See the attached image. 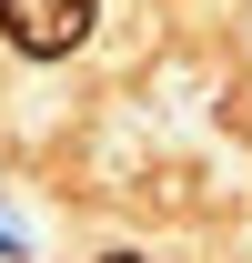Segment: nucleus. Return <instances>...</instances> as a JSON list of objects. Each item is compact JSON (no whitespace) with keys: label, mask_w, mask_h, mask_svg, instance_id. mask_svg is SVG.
Returning <instances> with one entry per match:
<instances>
[{"label":"nucleus","mask_w":252,"mask_h":263,"mask_svg":"<svg viewBox=\"0 0 252 263\" xmlns=\"http://www.w3.org/2000/svg\"><path fill=\"white\" fill-rule=\"evenodd\" d=\"M91 21H101V0H0V41L20 61H71L91 41Z\"/></svg>","instance_id":"nucleus-1"},{"label":"nucleus","mask_w":252,"mask_h":263,"mask_svg":"<svg viewBox=\"0 0 252 263\" xmlns=\"http://www.w3.org/2000/svg\"><path fill=\"white\" fill-rule=\"evenodd\" d=\"M101 263H141V253H101Z\"/></svg>","instance_id":"nucleus-2"}]
</instances>
